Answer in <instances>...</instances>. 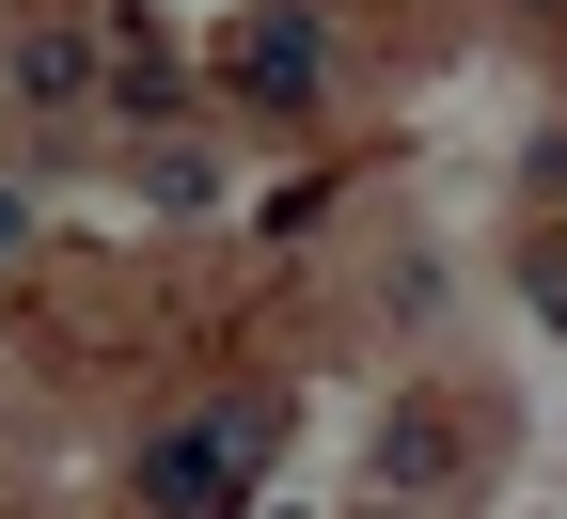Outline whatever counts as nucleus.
Returning <instances> with one entry per match:
<instances>
[{
    "instance_id": "nucleus-4",
    "label": "nucleus",
    "mask_w": 567,
    "mask_h": 519,
    "mask_svg": "<svg viewBox=\"0 0 567 519\" xmlns=\"http://www.w3.org/2000/svg\"><path fill=\"white\" fill-rule=\"evenodd\" d=\"M32 252V189H0V268H17Z\"/></svg>"
},
{
    "instance_id": "nucleus-2",
    "label": "nucleus",
    "mask_w": 567,
    "mask_h": 519,
    "mask_svg": "<svg viewBox=\"0 0 567 519\" xmlns=\"http://www.w3.org/2000/svg\"><path fill=\"white\" fill-rule=\"evenodd\" d=\"M237 63H252V95H300V80H316V32H300V17H252Z\"/></svg>"
},
{
    "instance_id": "nucleus-1",
    "label": "nucleus",
    "mask_w": 567,
    "mask_h": 519,
    "mask_svg": "<svg viewBox=\"0 0 567 519\" xmlns=\"http://www.w3.org/2000/svg\"><path fill=\"white\" fill-rule=\"evenodd\" d=\"M252 440V409H221L205 440H158V457H142V488H158V519H221V457Z\"/></svg>"
},
{
    "instance_id": "nucleus-3",
    "label": "nucleus",
    "mask_w": 567,
    "mask_h": 519,
    "mask_svg": "<svg viewBox=\"0 0 567 519\" xmlns=\"http://www.w3.org/2000/svg\"><path fill=\"white\" fill-rule=\"evenodd\" d=\"M80 80H95L80 32H32V48H17V95H63V111H80Z\"/></svg>"
}]
</instances>
